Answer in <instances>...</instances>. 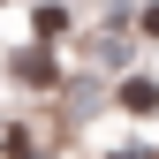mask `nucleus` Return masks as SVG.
Segmentation results:
<instances>
[{
	"instance_id": "1",
	"label": "nucleus",
	"mask_w": 159,
	"mask_h": 159,
	"mask_svg": "<svg viewBox=\"0 0 159 159\" xmlns=\"http://www.w3.org/2000/svg\"><path fill=\"white\" fill-rule=\"evenodd\" d=\"M114 98H121V114H159V84H152V76H121Z\"/></svg>"
},
{
	"instance_id": "2",
	"label": "nucleus",
	"mask_w": 159,
	"mask_h": 159,
	"mask_svg": "<svg viewBox=\"0 0 159 159\" xmlns=\"http://www.w3.org/2000/svg\"><path fill=\"white\" fill-rule=\"evenodd\" d=\"M15 84L46 91V84H53V53H46V46H23V53H15Z\"/></svg>"
},
{
	"instance_id": "3",
	"label": "nucleus",
	"mask_w": 159,
	"mask_h": 159,
	"mask_svg": "<svg viewBox=\"0 0 159 159\" xmlns=\"http://www.w3.org/2000/svg\"><path fill=\"white\" fill-rule=\"evenodd\" d=\"M0 159H30V136H23V121H8V129H0Z\"/></svg>"
},
{
	"instance_id": "4",
	"label": "nucleus",
	"mask_w": 159,
	"mask_h": 159,
	"mask_svg": "<svg viewBox=\"0 0 159 159\" xmlns=\"http://www.w3.org/2000/svg\"><path fill=\"white\" fill-rule=\"evenodd\" d=\"M136 30H144V38H159V0H152L144 15H136Z\"/></svg>"
}]
</instances>
